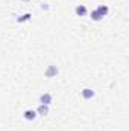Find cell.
Instances as JSON below:
<instances>
[{"instance_id":"cell-1","label":"cell","mask_w":129,"mask_h":131,"mask_svg":"<svg viewBox=\"0 0 129 131\" xmlns=\"http://www.w3.org/2000/svg\"><path fill=\"white\" fill-rule=\"evenodd\" d=\"M58 73H59V69L53 64L47 66V69L44 70V76H46V78H55Z\"/></svg>"},{"instance_id":"cell-2","label":"cell","mask_w":129,"mask_h":131,"mask_svg":"<svg viewBox=\"0 0 129 131\" xmlns=\"http://www.w3.org/2000/svg\"><path fill=\"white\" fill-rule=\"evenodd\" d=\"M81 96L85 99V101H90V99L94 98V90L93 89H84V90H81Z\"/></svg>"},{"instance_id":"cell-3","label":"cell","mask_w":129,"mask_h":131,"mask_svg":"<svg viewBox=\"0 0 129 131\" xmlns=\"http://www.w3.org/2000/svg\"><path fill=\"white\" fill-rule=\"evenodd\" d=\"M36 116H38V114H36V111L32 110V108H29V110H26V111L23 113V117H24L26 121H29V122H31V121H35V119H36Z\"/></svg>"},{"instance_id":"cell-4","label":"cell","mask_w":129,"mask_h":131,"mask_svg":"<svg viewBox=\"0 0 129 131\" xmlns=\"http://www.w3.org/2000/svg\"><path fill=\"white\" fill-rule=\"evenodd\" d=\"M87 6L85 5H78L76 8H74V14L78 15V17H84V15H87Z\"/></svg>"},{"instance_id":"cell-5","label":"cell","mask_w":129,"mask_h":131,"mask_svg":"<svg viewBox=\"0 0 129 131\" xmlns=\"http://www.w3.org/2000/svg\"><path fill=\"white\" fill-rule=\"evenodd\" d=\"M52 95L50 93H43L41 96H40V104H43V105H50V102H52Z\"/></svg>"},{"instance_id":"cell-6","label":"cell","mask_w":129,"mask_h":131,"mask_svg":"<svg viewBox=\"0 0 129 131\" xmlns=\"http://www.w3.org/2000/svg\"><path fill=\"white\" fill-rule=\"evenodd\" d=\"M35 111H36L38 116H46V114H49V105H43V104H40V107H38Z\"/></svg>"},{"instance_id":"cell-7","label":"cell","mask_w":129,"mask_h":131,"mask_svg":"<svg viewBox=\"0 0 129 131\" xmlns=\"http://www.w3.org/2000/svg\"><path fill=\"white\" fill-rule=\"evenodd\" d=\"M96 11L100 14V15H102V17H106V15H108V12H109V8H108L106 5H100Z\"/></svg>"},{"instance_id":"cell-8","label":"cell","mask_w":129,"mask_h":131,"mask_svg":"<svg viewBox=\"0 0 129 131\" xmlns=\"http://www.w3.org/2000/svg\"><path fill=\"white\" fill-rule=\"evenodd\" d=\"M31 17H32V14L28 12V14H24V15H20V17L17 18V21H18V23H24V21H29Z\"/></svg>"},{"instance_id":"cell-9","label":"cell","mask_w":129,"mask_h":131,"mask_svg":"<svg viewBox=\"0 0 129 131\" xmlns=\"http://www.w3.org/2000/svg\"><path fill=\"white\" fill-rule=\"evenodd\" d=\"M90 15H91V20H93V21H100V20L103 18V17L97 12L96 9H94V11H91V14H90Z\"/></svg>"},{"instance_id":"cell-10","label":"cell","mask_w":129,"mask_h":131,"mask_svg":"<svg viewBox=\"0 0 129 131\" xmlns=\"http://www.w3.org/2000/svg\"><path fill=\"white\" fill-rule=\"evenodd\" d=\"M41 9H44V11H47V9H49V6H47V3H43V5H41Z\"/></svg>"},{"instance_id":"cell-11","label":"cell","mask_w":129,"mask_h":131,"mask_svg":"<svg viewBox=\"0 0 129 131\" xmlns=\"http://www.w3.org/2000/svg\"><path fill=\"white\" fill-rule=\"evenodd\" d=\"M20 2H29V0H20Z\"/></svg>"}]
</instances>
